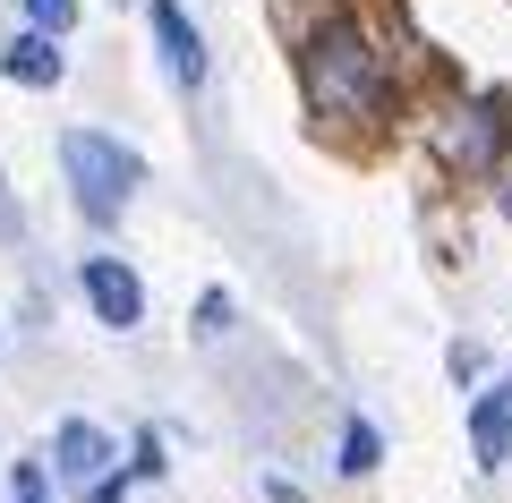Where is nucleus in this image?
Instances as JSON below:
<instances>
[{"instance_id":"nucleus-1","label":"nucleus","mask_w":512,"mask_h":503,"mask_svg":"<svg viewBox=\"0 0 512 503\" xmlns=\"http://www.w3.org/2000/svg\"><path fill=\"white\" fill-rule=\"evenodd\" d=\"M384 86V60L359 26H316L308 35V94L316 111H367Z\"/></svg>"},{"instance_id":"nucleus-2","label":"nucleus","mask_w":512,"mask_h":503,"mask_svg":"<svg viewBox=\"0 0 512 503\" xmlns=\"http://www.w3.org/2000/svg\"><path fill=\"white\" fill-rule=\"evenodd\" d=\"M60 162H69V188H77V205H86V222H120V205L137 197V154H120V145L94 137V128H69V137H60Z\"/></svg>"},{"instance_id":"nucleus-3","label":"nucleus","mask_w":512,"mask_h":503,"mask_svg":"<svg viewBox=\"0 0 512 503\" xmlns=\"http://www.w3.org/2000/svg\"><path fill=\"white\" fill-rule=\"evenodd\" d=\"M154 43H163L171 86H188V94H197V86H205V43H197V26H188V9H180V0H154Z\"/></svg>"},{"instance_id":"nucleus-4","label":"nucleus","mask_w":512,"mask_h":503,"mask_svg":"<svg viewBox=\"0 0 512 503\" xmlns=\"http://www.w3.org/2000/svg\"><path fill=\"white\" fill-rule=\"evenodd\" d=\"M86 299H94V316H103L111 333H128V324L146 316V290H137V273L111 265V256H94V265H86Z\"/></svg>"},{"instance_id":"nucleus-5","label":"nucleus","mask_w":512,"mask_h":503,"mask_svg":"<svg viewBox=\"0 0 512 503\" xmlns=\"http://www.w3.org/2000/svg\"><path fill=\"white\" fill-rule=\"evenodd\" d=\"M495 145H504V120H495L487 103H470L461 120H444V154H453V162H470V171H487V162H495Z\"/></svg>"},{"instance_id":"nucleus-6","label":"nucleus","mask_w":512,"mask_h":503,"mask_svg":"<svg viewBox=\"0 0 512 503\" xmlns=\"http://www.w3.org/2000/svg\"><path fill=\"white\" fill-rule=\"evenodd\" d=\"M470 444H478V469H504V452H512V393H487L470 410Z\"/></svg>"},{"instance_id":"nucleus-7","label":"nucleus","mask_w":512,"mask_h":503,"mask_svg":"<svg viewBox=\"0 0 512 503\" xmlns=\"http://www.w3.org/2000/svg\"><path fill=\"white\" fill-rule=\"evenodd\" d=\"M52 452H60V478H103V461H111L103 427H86V418H69V427L52 435Z\"/></svg>"},{"instance_id":"nucleus-8","label":"nucleus","mask_w":512,"mask_h":503,"mask_svg":"<svg viewBox=\"0 0 512 503\" xmlns=\"http://www.w3.org/2000/svg\"><path fill=\"white\" fill-rule=\"evenodd\" d=\"M0 69L18 77V86H60V69H69V60H60V43L26 35V43H9V60H0Z\"/></svg>"},{"instance_id":"nucleus-9","label":"nucleus","mask_w":512,"mask_h":503,"mask_svg":"<svg viewBox=\"0 0 512 503\" xmlns=\"http://www.w3.org/2000/svg\"><path fill=\"white\" fill-rule=\"evenodd\" d=\"M342 469H376V427H367V418H350V435H342Z\"/></svg>"},{"instance_id":"nucleus-10","label":"nucleus","mask_w":512,"mask_h":503,"mask_svg":"<svg viewBox=\"0 0 512 503\" xmlns=\"http://www.w3.org/2000/svg\"><path fill=\"white\" fill-rule=\"evenodd\" d=\"M26 9H35L43 35H69V26H77V0H26Z\"/></svg>"},{"instance_id":"nucleus-11","label":"nucleus","mask_w":512,"mask_h":503,"mask_svg":"<svg viewBox=\"0 0 512 503\" xmlns=\"http://www.w3.org/2000/svg\"><path fill=\"white\" fill-rule=\"evenodd\" d=\"M18 503H43V478H35V469H18Z\"/></svg>"},{"instance_id":"nucleus-12","label":"nucleus","mask_w":512,"mask_h":503,"mask_svg":"<svg viewBox=\"0 0 512 503\" xmlns=\"http://www.w3.org/2000/svg\"><path fill=\"white\" fill-rule=\"evenodd\" d=\"M0 239H18V205H9V188H0Z\"/></svg>"},{"instance_id":"nucleus-13","label":"nucleus","mask_w":512,"mask_h":503,"mask_svg":"<svg viewBox=\"0 0 512 503\" xmlns=\"http://www.w3.org/2000/svg\"><path fill=\"white\" fill-rule=\"evenodd\" d=\"M120 495H128V486H120V478H103V486H94V503H120Z\"/></svg>"},{"instance_id":"nucleus-14","label":"nucleus","mask_w":512,"mask_h":503,"mask_svg":"<svg viewBox=\"0 0 512 503\" xmlns=\"http://www.w3.org/2000/svg\"><path fill=\"white\" fill-rule=\"evenodd\" d=\"M504 214H512V180H504Z\"/></svg>"}]
</instances>
